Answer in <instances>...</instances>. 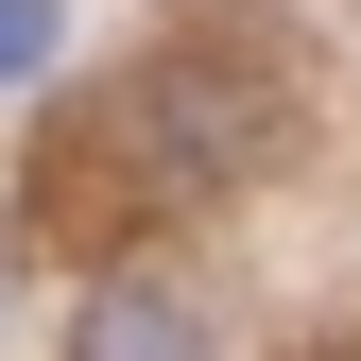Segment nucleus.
Wrapping results in <instances>:
<instances>
[{"mask_svg":"<svg viewBox=\"0 0 361 361\" xmlns=\"http://www.w3.org/2000/svg\"><path fill=\"white\" fill-rule=\"evenodd\" d=\"M241 155H258V86L224 69V52H155L138 86H121V121H104V172L155 190V207H207Z\"/></svg>","mask_w":361,"mask_h":361,"instance_id":"1","label":"nucleus"},{"mask_svg":"<svg viewBox=\"0 0 361 361\" xmlns=\"http://www.w3.org/2000/svg\"><path fill=\"white\" fill-rule=\"evenodd\" d=\"M86 361H207V327L172 293H104V310H86Z\"/></svg>","mask_w":361,"mask_h":361,"instance_id":"2","label":"nucleus"},{"mask_svg":"<svg viewBox=\"0 0 361 361\" xmlns=\"http://www.w3.org/2000/svg\"><path fill=\"white\" fill-rule=\"evenodd\" d=\"M52 52H69V0H0V86H35Z\"/></svg>","mask_w":361,"mask_h":361,"instance_id":"3","label":"nucleus"}]
</instances>
